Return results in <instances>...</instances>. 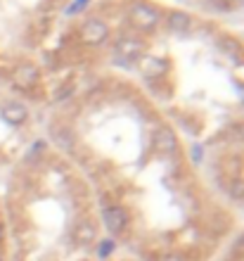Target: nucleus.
I'll use <instances>...</instances> for the list:
<instances>
[{"label":"nucleus","mask_w":244,"mask_h":261,"mask_svg":"<svg viewBox=\"0 0 244 261\" xmlns=\"http://www.w3.org/2000/svg\"><path fill=\"white\" fill-rule=\"evenodd\" d=\"M128 19H130V24L138 27V29H154L156 21H159V14L147 5H135L133 10H130Z\"/></svg>","instance_id":"f257e3e1"},{"label":"nucleus","mask_w":244,"mask_h":261,"mask_svg":"<svg viewBox=\"0 0 244 261\" xmlns=\"http://www.w3.org/2000/svg\"><path fill=\"white\" fill-rule=\"evenodd\" d=\"M126 223H128V214H126V209H121V206H116V204L104 209V226H107V230L112 235L123 233Z\"/></svg>","instance_id":"f03ea898"},{"label":"nucleus","mask_w":244,"mask_h":261,"mask_svg":"<svg viewBox=\"0 0 244 261\" xmlns=\"http://www.w3.org/2000/svg\"><path fill=\"white\" fill-rule=\"evenodd\" d=\"M107 34H109V29H107V24H104L102 19H88L86 24H83V29H81L83 41L90 43V45L102 43L104 38H107Z\"/></svg>","instance_id":"7ed1b4c3"},{"label":"nucleus","mask_w":244,"mask_h":261,"mask_svg":"<svg viewBox=\"0 0 244 261\" xmlns=\"http://www.w3.org/2000/svg\"><path fill=\"white\" fill-rule=\"evenodd\" d=\"M0 117L5 119L7 124L12 126H21L24 121L29 119V110L24 107L21 102H14V100H10V102L3 105V110H0Z\"/></svg>","instance_id":"20e7f679"},{"label":"nucleus","mask_w":244,"mask_h":261,"mask_svg":"<svg viewBox=\"0 0 244 261\" xmlns=\"http://www.w3.org/2000/svg\"><path fill=\"white\" fill-rule=\"evenodd\" d=\"M178 147V140H176V133L171 128H159L154 133V150L161 152V154H171V152Z\"/></svg>","instance_id":"39448f33"},{"label":"nucleus","mask_w":244,"mask_h":261,"mask_svg":"<svg viewBox=\"0 0 244 261\" xmlns=\"http://www.w3.org/2000/svg\"><path fill=\"white\" fill-rule=\"evenodd\" d=\"M38 79V71H36L34 64H19V67L14 69L12 74V81L19 86V88H29V86H34V81Z\"/></svg>","instance_id":"423d86ee"},{"label":"nucleus","mask_w":244,"mask_h":261,"mask_svg":"<svg viewBox=\"0 0 244 261\" xmlns=\"http://www.w3.org/2000/svg\"><path fill=\"white\" fill-rule=\"evenodd\" d=\"M116 53L123 60H138L140 53H143V43L135 41V38H121V41L116 43Z\"/></svg>","instance_id":"0eeeda50"},{"label":"nucleus","mask_w":244,"mask_h":261,"mask_svg":"<svg viewBox=\"0 0 244 261\" xmlns=\"http://www.w3.org/2000/svg\"><path fill=\"white\" fill-rule=\"evenodd\" d=\"M95 235H97V228L90 223V221H83L78 226L74 228V238L78 245H90V242H95Z\"/></svg>","instance_id":"6e6552de"},{"label":"nucleus","mask_w":244,"mask_h":261,"mask_svg":"<svg viewBox=\"0 0 244 261\" xmlns=\"http://www.w3.org/2000/svg\"><path fill=\"white\" fill-rule=\"evenodd\" d=\"M140 67H143V74L149 76V79H156V76H161L166 71V62L159 60V57H145Z\"/></svg>","instance_id":"1a4fd4ad"},{"label":"nucleus","mask_w":244,"mask_h":261,"mask_svg":"<svg viewBox=\"0 0 244 261\" xmlns=\"http://www.w3.org/2000/svg\"><path fill=\"white\" fill-rule=\"evenodd\" d=\"M190 14L185 12H171L169 14V29L171 31H176V34H183V31H187L190 29Z\"/></svg>","instance_id":"9d476101"},{"label":"nucleus","mask_w":244,"mask_h":261,"mask_svg":"<svg viewBox=\"0 0 244 261\" xmlns=\"http://www.w3.org/2000/svg\"><path fill=\"white\" fill-rule=\"evenodd\" d=\"M159 261H185L183 254H176V252H171V254H164Z\"/></svg>","instance_id":"9b49d317"}]
</instances>
